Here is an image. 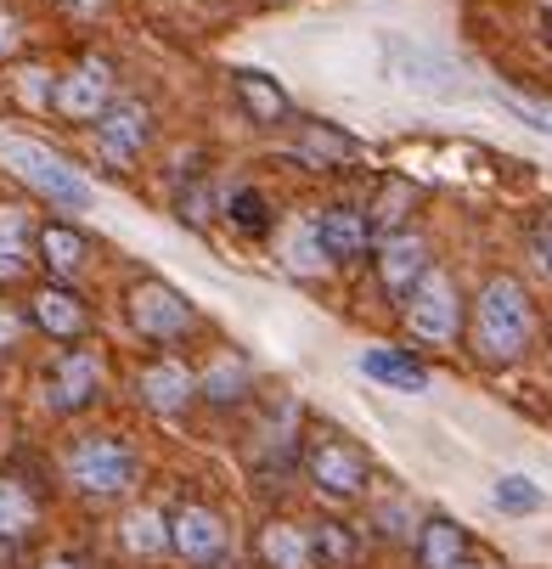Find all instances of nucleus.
<instances>
[{"label":"nucleus","instance_id":"nucleus-1","mask_svg":"<svg viewBox=\"0 0 552 569\" xmlns=\"http://www.w3.org/2000/svg\"><path fill=\"white\" fill-rule=\"evenodd\" d=\"M535 339V310L530 293L513 277H491L480 305H473V350L485 361H519Z\"/></svg>","mask_w":552,"mask_h":569},{"label":"nucleus","instance_id":"nucleus-2","mask_svg":"<svg viewBox=\"0 0 552 569\" xmlns=\"http://www.w3.org/2000/svg\"><path fill=\"white\" fill-rule=\"evenodd\" d=\"M141 473V457L119 440V435H86L73 440L62 457V479L73 485L86 502H119Z\"/></svg>","mask_w":552,"mask_h":569},{"label":"nucleus","instance_id":"nucleus-3","mask_svg":"<svg viewBox=\"0 0 552 569\" xmlns=\"http://www.w3.org/2000/svg\"><path fill=\"white\" fill-rule=\"evenodd\" d=\"M0 164H7L23 187H34L40 198H51L57 209H86L91 203L86 176H79L68 158H57L51 147L29 141V136H0Z\"/></svg>","mask_w":552,"mask_h":569},{"label":"nucleus","instance_id":"nucleus-4","mask_svg":"<svg viewBox=\"0 0 552 569\" xmlns=\"http://www.w3.org/2000/svg\"><path fill=\"white\" fill-rule=\"evenodd\" d=\"M304 479L322 497H333V502H355V497H367V485H372V462H367V451L350 435L315 429L304 440Z\"/></svg>","mask_w":552,"mask_h":569},{"label":"nucleus","instance_id":"nucleus-5","mask_svg":"<svg viewBox=\"0 0 552 569\" xmlns=\"http://www.w3.org/2000/svg\"><path fill=\"white\" fill-rule=\"evenodd\" d=\"M389 46V68H394V79L401 86H412V91H423V97H473V79L445 57V51H434V46H423V40H407V34H389L383 40Z\"/></svg>","mask_w":552,"mask_h":569},{"label":"nucleus","instance_id":"nucleus-6","mask_svg":"<svg viewBox=\"0 0 552 569\" xmlns=\"http://www.w3.org/2000/svg\"><path fill=\"white\" fill-rule=\"evenodd\" d=\"M40 400L51 406L57 418H79V412H91V406L102 400V356L86 350V345H73L62 350L46 378H40Z\"/></svg>","mask_w":552,"mask_h":569},{"label":"nucleus","instance_id":"nucleus-7","mask_svg":"<svg viewBox=\"0 0 552 569\" xmlns=\"http://www.w3.org/2000/svg\"><path fill=\"white\" fill-rule=\"evenodd\" d=\"M401 310H407L412 333H418L423 345H451V339L462 333V293H456V282H451L440 266H429V277L412 288V299H407Z\"/></svg>","mask_w":552,"mask_h":569},{"label":"nucleus","instance_id":"nucleus-8","mask_svg":"<svg viewBox=\"0 0 552 569\" xmlns=\"http://www.w3.org/2000/svg\"><path fill=\"white\" fill-rule=\"evenodd\" d=\"M192 321H198V310L187 305L181 288L158 282V277H147V282L130 288V328H136L141 339H181Z\"/></svg>","mask_w":552,"mask_h":569},{"label":"nucleus","instance_id":"nucleus-9","mask_svg":"<svg viewBox=\"0 0 552 569\" xmlns=\"http://www.w3.org/2000/svg\"><path fill=\"white\" fill-rule=\"evenodd\" d=\"M170 552H181V558L198 563V569H220L225 552H231L225 519H220L209 502H181V508L170 513Z\"/></svg>","mask_w":552,"mask_h":569},{"label":"nucleus","instance_id":"nucleus-10","mask_svg":"<svg viewBox=\"0 0 552 569\" xmlns=\"http://www.w3.org/2000/svg\"><path fill=\"white\" fill-rule=\"evenodd\" d=\"M51 108L62 119H102L113 108V68L102 57H86L51 86Z\"/></svg>","mask_w":552,"mask_h":569},{"label":"nucleus","instance_id":"nucleus-11","mask_svg":"<svg viewBox=\"0 0 552 569\" xmlns=\"http://www.w3.org/2000/svg\"><path fill=\"white\" fill-rule=\"evenodd\" d=\"M310 231L322 242V260L333 266H350L372 249V226H367V209H350V203H328L310 214Z\"/></svg>","mask_w":552,"mask_h":569},{"label":"nucleus","instance_id":"nucleus-12","mask_svg":"<svg viewBox=\"0 0 552 569\" xmlns=\"http://www.w3.org/2000/svg\"><path fill=\"white\" fill-rule=\"evenodd\" d=\"M378 277H383V293H389L394 305H407L412 288L429 277V242L412 237V231L383 237V242H378Z\"/></svg>","mask_w":552,"mask_h":569},{"label":"nucleus","instance_id":"nucleus-13","mask_svg":"<svg viewBox=\"0 0 552 569\" xmlns=\"http://www.w3.org/2000/svg\"><path fill=\"white\" fill-rule=\"evenodd\" d=\"M136 395H141V406H152L158 418H175V412H187V406L198 400V378L187 372V361H147L141 372H136Z\"/></svg>","mask_w":552,"mask_h":569},{"label":"nucleus","instance_id":"nucleus-14","mask_svg":"<svg viewBox=\"0 0 552 569\" xmlns=\"http://www.w3.org/2000/svg\"><path fill=\"white\" fill-rule=\"evenodd\" d=\"M29 321L46 333V339H57V345H79L86 339V328H91V310H86V299H79L73 288H40L34 299H29Z\"/></svg>","mask_w":552,"mask_h":569},{"label":"nucleus","instance_id":"nucleus-15","mask_svg":"<svg viewBox=\"0 0 552 569\" xmlns=\"http://www.w3.org/2000/svg\"><path fill=\"white\" fill-rule=\"evenodd\" d=\"M231 91H237V108L249 113V124H260V130H277V124L293 113L288 91L277 86L271 73H260V68H237V73H231Z\"/></svg>","mask_w":552,"mask_h":569},{"label":"nucleus","instance_id":"nucleus-16","mask_svg":"<svg viewBox=\"0 0 552 569\" xmlns=\"http://www.w3.org/2000/svg\"><path fill=\"white\" fill-rule=\"evenodd\" d=\"M97 141L108 147V158H136L147 141H152V108L147 102H113L102 119H97Z\"/></svg>","mask_w":552,"mask_h":569},{"label":"nucleus","instance_id":"nucleus-17","mask_svg":"<svg viewBox=\"0 0 552 569\" xmlns=\"http://www.w3.org/2000/svg\"><path fill=\"white\" fill-rule=\"evenodd\" d=\"M468 530L456 525V519H445V513H429L423 519V530H418V541H412V558H418V569H462L468 563Z\"/></svg>","mask_w":552,"mask_h":569},{"label":"nucleus","instance_id":"nucleus-18","mask_svg":"<svg viewBox=\"0 0 552 569\" xmlns=\"http://www.w3.org/2000/svg\"><path fill=\"white\" fill-rule=\"evenodd\" d=\"M355 372H367L372 383H389V389H412V395L429 389L423 361H418L412 350H394V345H367V350L355 356Z\"/></svg>","mask_w":552,"mask_h":569},{"label":"nucleus","instance_id":"nucleus-19","mask_svg":"<svg viewBox=\"0 0 552 569\" xmlns=\"http://www.w3.org/2000/svg\"><path fill=\"white\" fill-rule=\"evenodd\" d=\"M304 541H310V563L315 569H350L361 558V530L344 525V519H315L304 530Z\"/></svg>","mask_w":552,"mask_h":569},{"label":"nucleus","instance_id":"nucleus-20","mask_svg":"<svg viewBox=\"0 0 552 569\" xmlns=\"http://www.w3.org/2000/svg\"><path fill=\"white\" fill-rule=\"evenodd\" d=\"M86 260H91V242L79 237L73 226H62V220H51V226H40V266L51 271V277H62V282H73L79 271H86Z\"/></svg>","mask_w":552,"mask_h":569},{"label":"nucleus","instance_id":"nucleus-21","mask_svg":"<svg viewBox=\"0 0 552 569\" xmlns=\"http://www.w3.org/2000/svg\"><path fill=\"white\" fill-rule=\"evenodd\" d=\"M293 152L304 158L310 170H344V164H355V158H361V141L344 136V130H333V124H310Z\"/></svg>","mask_w":552,"mask_h":569},{"label":"nucleus","instance_id":"nucleus-22","mask_svg":"<svg viewBox=\"0 0 552 569\" xmlns=\"http://www.w3.org/2000/svg\"><path fill=\"white\" fill-rule=\"evenodd\" d=\"M40 519V497L29 491L23 479L0 473V541H23Z\"/></svg>","mask_w":552,"mask_h":569},{"label":"nucleus","instance_id":"nucleus-23","mask_svg":"<svg viewBox=\"0 0 552 569\" xmlns=\"http://www.w3.org/2000/svg\"><path fill=\"white\" fill-rule=\"evenodd\" d=\"M260 558H265L271 569H310V541H304L299 525L271 519V525L260 530Z\"/></svg>","mask_w":552,"mask_h":569},{"label":"nucleus","instance_id":"nucleus-24","mask_svg":"<svg viewBox=\"0 0 552 569\" xmlns=\"http://www.w3.org/2000/svg\"><path fill=\"white\" fill-rule=\"evenodd\" d=\"M119 541H124V552H136V558H158V552H170V519L152 513V508H136V513H124Z\"/></svg>","mask_w":552,"mask_h":569},{"label":"nucleus","instance_id":"nucleus-25","mask_svg":"<svg viewBox=\"0 0 552 569\" xmlns=\"http://www.w3.org/2000/svg\"><path fill=\"white\" fill-rule=\"evenodd\" d=\"M198 395H209L214 406H237L249 395V361H231V356H220L214 361V372L198 383Z\"/></svg>","mask_w":552,"mask_h":569},{"label":"nucleus","instance_id":"nucleus-26","mask_svg":"<svg viewBox=\"0 0 552 569\" xmlns=\"http://www.w3.org/2000/svg\"><path fill=\"white\" fill-rule=\"evenodd\" d=\"M491 502H496L502 513H535V508L546 502V491H541L530 473H502L496 491H491Z\"/></svg>","mask_w":552,"mask_h":569},{"label":"nucleus","instance_id":"nucleus-27","mask_svg":"<svg viewBox=\"0 0 552 569\" xmlns=\"http://www.w3.org/2000/svg\"><path fill=\"white\" fill-rule=\"evenodd\" d=\"M225 214H231V226H237V231H249V237H265V231H271V203H265V192H254V187L231 192Z\"/></svg>","mask_w":552,"mask_h":569},{"label":"nucleus","instance_id":"nucleus-28","mask_svg":"<svg viewBox=\"0 0 552 569\" xmlns=\"http://www.w3.org/2000/svg\"><path fill=\"white\" fill-rule=\"evenodd\" d=\"M401 209H412V187H401V181H394L372 209H367V226H372V237H389L394 226H401Z\"/></svg>","mask_w":552,"mask_h":569},{"label":"nucleus","instance_id":"nucleus-29","mask_svg":"<svg viewBox=\"0 0 552 569\" xmlns=\"http://www.w3.org/2000/svg\"><path fill=\"white\" fill-rule=\"evenodd\" d=\"M288 254H293V271H322V242H315V231H310V220L293 231V242H288Z\"/></svg>","mask_w":552,"mask_h":569},{"label":"nucleus","instance_id":"nucleus-30","mask_svg":"<svg viewBox=\"0 0 552 569\" xmlns=\"http://www.w3.org/2000/svg\"><path fill=\"white\" fill-rule=\"evenodd\" d=\"M23 271H29L23 242H18V237H0V282H18Z\"/></svg>","mask_w":552,"mask_h":569},{"label":"nucleus","instance_id":"nucleus-31","mask_svg":"<svg viewBox=\"0 0 552 569\" xmlns=\"http://www.w3.org/2000/svg\"><path fill=\"white\" fill-rule=\"evenodd\" d=\"M508 113H513L519 124H530V130H541V136H552V108H541V102H519V97H508Z\"/></svg>","mask_w":552,"mask_h":569},{"label":"nucleus","instance_id":"nucleus-32","mask_svg":"<svg viewBox=\"0 0 552 569\" xmlns=\"http://www.w3.org/2000/svg\"><path fill=\"white\" fill-rule=\"evenodd\" d=\"M18 333H23V321H18L7 305H0V356H7V350L18 345Z\"/></svg>","mask_w":552,"mask_h":569},{"label":"nucleus","instance_id":"nucleus-33","mask_svg":"<svg viewBox=\"0 0 552 569\" xmlns=\"http://www.w3.org/2000/svg\"><path fill=\"white\" fill-rule=\"evenodd\" d=\"M12 51H18V23L0 18V57H12Z\"/></svg>","mask_w":552,"mask_h":569},{"label":"nucleus","instance_id":"nucleus-34","mask_svg":"<svg viewBox=\"0 0 552 569\" xmlns=\"http://www.w3.org/2000/svg\"><path fill=\"white\" fill-rule=\"evenodd\" d=\"M40 569H91L86 558H51V563H40Z\"/></svg>","mask_w":552,"mask_h":569},{"label":"nucleus","instance_id":"nucleus-35","mask_svg":"<svg viewBox=\"0 0 552 569\" xmlns=\"http://www.w3.org/2000/svg\"><path fill=\"white\" fill-rule=\"evenodd\" d=\"M541 260H546V277H552V226H546V237H541Z\"/></svg>","mask_w":552,"mask_h":569},{"label":"nucleus","instance_id":"nucleus-36","mask_svg":"<svg viewBox=\"0 0 552 569\" xmlns=\"http://www.w3.org/2000/svg\"><path fill=\"white\" fill-rule=\"evenodd\" d=\"M68 7H102V0H68Z\"/></svg>","mask_w":552,"mask_h":569},{"label":"nucleus","instance_id":"nucleus-37","mask_svg":"<svg viewBox=\"0 0 552 569\" xmlns=\"http://www.w3.org/2000/svg\"><path fill=\"white\" fill-rule=\"evenodd\" d=\"M462 569H491V563H462Z\"/></svg>","mask_w":552,"mask_h":569}]
</instances>
